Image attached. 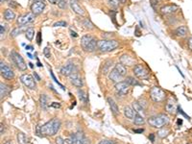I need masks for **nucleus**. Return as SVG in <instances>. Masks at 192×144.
<instances>
[{"instance_id": "obj_11", "label": "nucleus", "mask_w": 192, "mask_h": 144, "mask_svg": "<svg viewBox=\"0 0 192 144\" xmlns=\"http://www.w3.org/2000/svg\"><path fill=\"white\" fill-rule=\"evenodd\" d=\"M35 15H34L33 13H28V14L19 16V18L16 19L17 24L20 26H24V25L28 24V23L32 22L35 19Z\"/></svg>"}, {"instance_id": "obj_45", "label": "nucleus", "mask_w": 192, "mask_h": 144, "mask_svg": "<svg viewBox=\"0 0 192 144\" xmlns=\"http://www.w3.org/2000/svg\"><path fill=\"white\" fill-rule=\"evenodd\" d=\"M56 143L57 144H65V140H63V138L61 136H58L56 138Z\"/></svg>"}, {"instance_id": "obj_37", "label": "nucleus", "mask_w": 192, "mask_h": 144, "mask_svg": "<svg viewBox=\"0 0 192 144\" xmlns=\"http://www.w3.org/2000/svg\"><path fill=\"white\" fill-rule=\"evenodd\" d=\"M119 1L118 0H108V4L110 8H117L119 5Z\"/></svg>"}, {"instance_id": "obj_9", "label": "nucleus", "mask_w": 192, "mask_h": 144, "mask_svg": "<svg viewBox=\"0 0 192 144\" xmlns=\"http://www.w3.org/2000/svg\"><path fill=\"white\" fill-rule=\"evenodd\" d=\"M0 72H1V76L6 80H12L15 77V73L10 66H8L5 62L1 61L0 62Z\"/></svg>"}, {"instance_id": "obj_16", "label": "nucleus", "mask_w": 192, "mask_h": 144, "mask_svg": "<svg viewBox=\"0 0 192 144\" xmlns=\"http://www.w3.org/2000/svg\"><path fill=\"white\" fill-rule=\"evenodd\" d=\"M179 10V7L175 4H170V5H165L163 7L160 8V13L162 15H171L176 13Z\"/></svg>"}, {"instance_id": "obj_31", "label": "nucleus", "mask_w": 192, "mask_h": 144, "mask_svg": "<svg viewBox=\"0 0 192 144\" xmlns=\"http://www.w3.org/2000/svg\"><path fill=\"white\" fill-rule=\"evenodd\" d=\"M78 95H79L80 100L83 103L86 104V102H88V95H86V93L83 89H78Z\"/></svg>"}, {"instance_id": "obj_15", "label": "nucleus", "mask_w": 192, "mask_h": 144, "mask_svg": "<svg viewBox=\"0 0 192 144\" xmlns=\"http://www.w3.org/2000/svg\"><path fill=\"white\" fill-rule=\"evenodd\" d=\"M68 77H69V81H70V83L73 85L77 86V88H82V86H83V85H84L83 79L79 75V73L75 72V73L71 74L70 76H68Z\"/></svg>"}, {"instance_id": "obj_38", "label": "nucleus", "mask_w": 192, "mask_h": 144, "mask_svg": "<svg viewBox=\"0 0 192 144\" xmlns=\"http://www.w3.org/2000/svg\"><path fill=\"white\" fill-rule=\"evenodd\" d=\"M84 26H86V28H88V29H93L94 28V26L91 23V21L88 18L84 20Z\"/></svg>"}, {"instance_id": "obj_19", "label": "nucleus", "mask_w": 192, "mask_h": 144, "mask_svg": "<svg viewBox=\"0 0 192 144\" xmlns=\"http://www.w3.org/2000/svg\"><path fill=\"white\" fill-rule=\"evenodd\" d=\"M109 79L110 81H112V82H113V83L116 84V83L121 82L122 76H121V75L113 68V69H112V70H110V72L109 73Z\"/></svg>"}, {"instance_id": "obj_64", "label": "nucleus", "mask_w": 192, "mask_h": 144, "mask_svg": "<svg viewBox=\"0 0 192 144\" xmlns=\"http://www.w3.org/2000/svg\"><path fill=\"white\" fill-rule=\"evenodd\" d=\"M187 144H192V143H187Z\"/></svg>"}, {"instance_id": "obj_33", "label": "nucleus", "mask_w": 192, "mask_h": 144, "mask_svg": "<svg viewBox=\"0 0 192 144\" xmlns=\"http://www.w3.org/2000/svg\"><path fill=\"white\" fill-rule=\"evenodd\" d=\"M34 35H35V30L34 28H28L26 29L25 31V37L28 40H32L34 38Z\"/></svg>"}, {"instance_id": "obj_53", "label": "nucleus", "mask_w": 192, "mask_h": 144, "mask_svg": "<svg viewBox=\"0 0 192 144\" xmlns=\"http://www.w3.org/2000/svg\"><path fill=\"white\" fill-rule=\"evenodd\" d=\"M136 35L137 37H139V36H140V32H139L138 28H136Z\"/></svg>"}, {"instance_id": "obj_29", "label": "nucleus", "mask_w": 192, "mask_h": 144, "mask_svg": "<svg viewBox=\"0 0 192 144\" xmlns=\"http://www.w3.org/2000/svg\"><path fill=\"white\" fill-rule=\"evenodd\" d=\"M9 93V88L6 85H4L3 83L0 84V97H1V99H3V98L5 96H7Z\"/></svg>"}, {"instance_id": "obj_43", "label": "nucleus", "mask_w": 192, "mask_h": 144, "mask_svg": "<svg viewBox=\"0 0 192 144\" xmlns=\"http://www.w3.org/2000/svg\"><path fill=\"white\" fill-rule=\"evenodd\" d=\"M5 32H6V28H5V25L1 24V26H0V35H1V39L3 38V36L5 35Z\"/></svg>"}, {"instance_id": "obj_24", "label": "nucleus", "mask_w": 192, "mask_h": 144, "mask_svg": "<svg viewBox=\"0 0 192 144\" xmlns=\"http://www.w3.org/2000/svg\"><path fill=\"white\" fill-rule=\"evenodd\" d=\"M136 111L133 109H132L131 107H125L124 108V115L129 119H133L136 116Z\"/></svg>"}, {"instance_id": "obj_44", "label": "nucleus", "mask_w": 192, "mask_h": 144, "mask_svg": "<svg viewBox=\"0 0 192 144\" xmlns=\"http://www.w3.org/2000/svg\"><path fill=\"white\" fill-rule=\"evenodd\" d=\"M37 43L39 45H40V43H42V33L40 32H39L37 35Z\"/></svg>"}, {"instance_id": "obj_28", "label": "nucleus", "mask_w": 192, "mask_h": 144, "mask_svg": "<svg viewBox=\"0 0 192 144\" xmlns=\"http://www.w3.org/2000/svg\"><path fill=\"white\" fill-rule=\"evenodd\" d=\"M103 65H104V66H103L102 73L103 74H107L108 72H110V67H112V65H113V61L108 60V61L105 62Z\"/></svg>"}, {"instance_id": "obj_36", "label": "nucleus", "mask_w": 192, "mask_h": 144, "mask_svg": "<svg viewBox=\"0 0 192 144\" xmlns=\"http://www.w3.org/2000/svg\"><path fill=\"white\" fill-rule=\"evenodd\" d=\"M168 134H169V130L168 129H161L158 132V136L160 137V138H163L165 137Z\"/></svg>"}, {"instance_id": "obj_51", "label": "nucleus", "mask_w": 192, "mask_h": 144, "mask_svg": "<svg viewBox=\"0 0 192 144\" xmlns=\"http://www.w3.org/2000/svg\"><path fill=\"white\" fill-rule=\"evenodd\" d=\"M34 76H35V78L37 79V81H40V78H39V75H38L36 72H34Z\"/></svg>"}, {"instance_id": "obj_42", "label": "nucleus", "mask_w": 192, "mask_h": 144, "mask_svg": "<svg viewBox=\"0 0 192 144\" xmlns=\"http://www.w3.org/2000/svg\"><path fill=\"white\" fill-rule=\"evenodd\" d=\"M43 54H44V56L47 58H50V49L48 48V47H45L44 49H43Z\"/></svg>"}, {"instance_id": "obj_3", "label": "nucleus", "mask_w": 192, "mask_h": 144, "mask_svg": "<svg viewBox=\"0 0 192 144\" xmlns=\"http://www.w3.org/2000/svg\"><path fill=\"white\" fill-rule=\"evenodd\" d=\"M168 122H169V118H168V116L165 114H158V115H154V116H151L150 118H148L149 125L154 127V128H157V129L162 128L163 126L168 124Z\"/></svg>"}, {"instance_id": "obj_60", "label": "nucleus", "mask_w": 192, "mask_h": 144, "mask_svg": "<svg viewBox=\"0 0 192 144\" xmlns=\"http://www.w3.org/2000/svg\"><path fill=\"white\" fill-rule=\"evenodd\" d=\"M38 66H39V67L42 66V63H40L39 62H38Z\"/></svg>"}, {"instance_id": "obj_58", "label": "nucleus", "mask_w": 192, "mask_h": 144, "mask_svg": "<svg viewBox=\"0 0 192 144\" xmlns=\"http://www.w3.org/2000/svg\"><path fill=\"white\" fill-rule=\"evenodd\" d=\"M118 1H119L120 3H122V4H124V3H126L127 0H118Z\"/></svg>"}, {"instance_id": "obj_39", "label": "nucleus", "mask_w": 192, "mask_h": 144, "mask_svg": "<svg viewBox=\"0 0 192 144\" xmlns=\"http://www.w3.org/2000/svg\"><path fill=\"white\" fill-rule=\"evenodd\" d=\"M67 25V23L66 22V21H58V22H56V23H54L53 24V26L54 27H66Z\"/></svg>"}, {"instance_id": "obj_20", "label": "nucleus", "mask_w": 192, "mask_h": 144, "mask_svg": "<svg viewBox=\"0 0 192 144\" xmlns=\"http://www.w3.org/2000/svg\"><path fill=\"white\" fill-rule=\"evenodd\" d=\"M165 109H166V112L168 113H175L176 112V109H177V106H176V103L175 101H174L173 99H169L167 101L166 103V106H165Z\"/></svg>"}, {"instance_id": "obj_4", "label": "nucleus", "mask_w": 192, "mask_h": 144, "mask_svg": "<svg viewBox=\"0 0 192 144\" xmlns=\"http://www.w3.org/2000/svg\"><path fill=\"white\" fill-rule=\"evenodd\" d=\"M118 42L114 39H101L98 40V49L101 52H104V53H107V52H110L113 51L114 49H116L118 47Z\"/></svg>"}, {"instance_id": "obj_27", "label": "nucleus", "mask_w": 192, "mask_h": 144, "mask_svg": "<svg viewBox=\"0 0 192 144\" xmlns=\"http://www.w3.org/2000/svg\"><path fill=\"white\" fill-rule=\"evenodd\" d=\"M17 140H19V144H30V141H29V139L23 132H19L17 134Z\"/></svg>"}, {"instance_id": "obj_35", "label": "nucleus", "mask_w": 192, "mask_h": 144, "mask_svg": "<svg viewBox=\"0 0 192 144\" xmlns=\"http://www.w3.org/2000/svg\"><path fill=\"white\" fill-rule=\"evenodd\" d=\"M125 82L128 83L130 85H139V83L137 82V81L135 79V78H133V77H127L125 79Z\"/></svg>"}, {"instance_id": "obj_40", "label": "nucleus", "mask_w": 192, "mask_h": 144, "mask_svg": "<svg viewBox=\"0 0 192 144\" xmlns=\"http://www.w3.org/2000/svg\"><path fill=\"white\" fill-rule=\"evenodd\" d=\"M58 6L61 8V9H66V2L65 0H59L58 1Z\"/></svg>"}, {"instance_id": "obj_21", "label": "nucleus", "mask_w": 192, "mask_h": 144, "mask_svg": "<svg viewBox=\"0 0 192 144\" xmlns=\"http://www.w3.org/2000/svg\"><path fill=\"white\" fill-rule=\"evenodd\" d=\"M113 68L121 75L122 77L126 76V74H127V72H128L127 67L123 65V63H121V62H117V63H116Z\"/></svg>"}, {"instance_id": "obj_57", "label": "nucleus", "mask_w": 192, "mask_h": 144, "mask_svg": "<svg viewBox=\"0 0 192 144\" xmlns=\"http://www.w3.org/2000/svg\"><path fill=\"white\" fill-rule=\"evenodd\" d=\"M183 124V120L182 119H178V125H182Z\"/></svg>"}, {"instance_id": "obj_61", "label": "nucleus", "mask_w": 192, "mask_h": 144, "mask_svg": "<svg viewBox=\"0 0 192 144\" xmlns=\"http://www.w3.org/2000/svg\"><path fill=\"white\" fill-rule=\"evenodd\" d=\"M4 144H13V143H12L11 141H7V142H6V143H4Z\"/></svg>"}, {"instance_id": "obj_59", "label": "nucleus", "mask_w": 192, "mask_h": 144, "mask_svg": "<svg viewBox=\"0 0 192 144\" xmlns=\"http://www.w3.org/2000/svg\"><path fill=\"white\" fill-rule=\"evenodd\" d=\"M27 55H28L29 58H30V59H33V57H32V55H31L30 53H27Z\"/></svg>"}, {"instance_id": "obj_63", "label": "nucleus", "mask_w": 192, "mask_h": 144, "mask_svg": "<svg viewBox=\"0 0 192 144\" xmlns=\"http://www.w3.org/2000/svg\"><path fill=\"white\" fill-rule=\"evenodd\" d=\"M32 1H39V0H32Z\"/></svg>"}, {"instance_id": "obj_5", "label": "nucleus", "mask_w": 192, "mask_h": 144, "mask_svg": "<svg viewBox=\"0 0 192 144\" xmlns=\"http://www.w3.org/2000/svg\"><path fill=\"white\" fill-rule=\"evenodd\" d=\"M66 142L68 144H89V140L81 132L71 134L66 139Z\"/></svg>"}, {"instance_id": "obj_62", "label": "nucleus", "mask_w": 192, "mask_h": 144, "mask_svg": "<svg viewBox=\"0 0 192 144\" xmlns=\"http://www.w3.org/2000/svg\"><path fill=\"white\" fill-rule=\"evenodd\" d=\"M0 2H1V3H3V2H4V0H0Z\"/></svg>"}, {"instance_id": "obj_30", "label": "nucleus", "mask_w": 192, "mask_h": 144, "mask_svg": "<svg viewBox=\"0 0 192 144\" xmlns=\"http://www.w3.org/2000/svg\"><path fill=\"white\" fill-rule=\"evenodd\" d=\"M133 123L136 124V125H143L145 123V119L144 117L142 116L141 114H139V113H136V116L135 118L133 119Z\"/></svg>"}, {"instance_id": "obj_26", "label": "nucleus", "mask_w": 192, "mask_h": 144, "mask_svg": "<svg viewBox=\"0 0 192 144\" xmlns=\"http://www.w3.org/2000/svg\"><path fill=\"white\" fill-rule=\"evenodd\" d=\"M48 101L49 98L46 96L45 94H42L39 98V103H40V107H42L43 109H46L48 107Z\"/></svg>"}, {"instance_id": "obj_7", "label": "nucleus", "mask_w": 192, "mask_h": 144, "mask_svg": "<svg viewBox=\"0 0 192 144\" xmlns=\"http://www.w3.org/2000/svg\"><path fill=\"white\" fill-rule=\"evenodd\" d=\"M150 96L154 102L160 103L165 99L166 94L160 88H159V86H153V88L150 89Z\"/></svg>"}, {"instance_id": "obj_32", "label": "nucleus", "mask_w": 192, "mask_h": 144, "mask_svg": "<svg viewBox=\"0 0 192 144\" xmlns=\"http://www.w3.org/2000/svg\"><path fill=\"white\" fill-rule=\"evenodd\" d=\"M133 109H135L136 113H143L144 112V109L139 105L138 102H133Z\"/></svg>"}, {"instance_id": "obj_52", "label": "nucleus", "mask_w": 192, "mask_h": 144, "mask_svg": "<svg viewBox=\"0 0 192 144\" xmlns=\"http://www.w3.org/2000/svg\"><path fill=\"white\" fill-rule=\"evenodd\" d=\"M48 1L51 4H58V1H59V0H48Z\"/></svg>"}, {"instance_id": "obj_54", "label": "nucleus", "mask_w": 192, "mask_h": 144, "mask_svg": "<svg viewBox=\"0 0 192 144\" xmlns=\"http://www.w3.org/2000/svg\"><path fill=\"white\" fill-rule=\"evenodd\" d=\"M71 36L74 37V38H77V37H78V35H77L76 33H75V32H72V31H71Z\"/></svg>"}, {"instance_id": "obj_12", "label": "nucleus", "mask_w": 192, "mask_h": 144, "mask_svg": "<svg viewBox=\"0 0 192 144\" xmlns=\"http://www.w3.org/2000/svg\"><path fill=\"white\" fill-rule=\"evenodd\" d=\"M45 8V2L43 0H39V1H34L31 5V11L34 15H39L42 13V11Z\"/></svg>"}, {"instance_id": "obj_49", "label": "nucleus", "mask_w": 192, "mask_h": 144, "mask_svg": "<svg viewBox=\"0 0 192 144\" xmlns=\"http://www.w3.org/2000/svg\"><path fill=\"white\" fill-rule=\"evenodd\" d=\"M143 129H138V130H133V132H136V134H141V132H143Z\"/></svg>"}, {"instance_id": "obj_55", "label": "nucleus", "mask_w": 192, "mask_h": 144, "mask_svg": "<svg viewBox=\"0 0 192 144\" xmlns=\"http://www.w3.org/2000/svg\"><path fill=\"white\" fill-rule=\"evenodd\" d=\"M149 138H150V139H151V141H152V142H154V141H155V138H154V135H151V136H149Z\"/></svg>"}, {"instance_id": "obj_25", "label": "nucleus", "mask_w": 192, "mask_h": 144, "mask_svg": "<svg viewBox=\"0 0 192 144\" xmlns=\"http://www.w3.org/2000/svg\"><path fill=\"white\" fill-rule=\"evenodd\" d=\"M4 18L7 21H12L15 18V14L11 9H8L4 12Z\"/></svg>"}, {"instance_id": "obj_56", "label": "nucleus", "mask_w": 192, "mask_h": 144, "mask_svg": "<svg viewBox=\"0 0 192 144\" xmlns=\"http://www.w3.org/2000/svg\"><path fill=\"white\" fill-rule=\"evenodd\" d=\"M4 125L3 124H1V135H3L4 134Z\"/></svg>"}, {"instance_id": "obj_50", "label": "nucleus", "mask_w": 192, "mask_h": 144, "mask_svg": "<svg viewBox=\"0 0 192 144\" xmlns=\"http://www.w3.org/2000/svg\"><path fill=\"white\" fill-rule=\"evenodd\" d=\"M25 49H26V50H29V51H32V50H33V46H31V45H27L26 47H25Z\"/></svg>"}, {"instance_id": "obj_46", "label": "nucleus", "mask_w": 192, "mask_h": 144, "mask_svg": "<svg viewBox=\"0 0 192 144\" xmlns=\"http://www.w3.org/2000/svg\"><path fill=\"white\" fill-rule=\"evenodd\" d=\"M51 107H53V108H61V104L57 103V102H54V103L51 104Z\"/></svg>"}, {"instance_id": "obj_34", "label": "nucleus", "mask_w": 192, "mask_h": 144, "mask_svg": "<svg viewBox=\"0 0 192 144\" xmlns=\"http://www.w3.org/2000/svg\"><path fill=\"white\" fill-rule=\"evenodd\" d=\"M23 30H24V28H23V26H21L20 28H19V27H17V28L14 29V30L11 32V37L15 38V37H16V36H19V35H20V33H21Z\"/></svg>"}, {"instance_id": "obj_47", "label": "nucleus", "mask_w": 192, "mask_h": 144, "mask_svg": "<svg viewBox=\"0 0 192 144\" xmlns=\"http://www.w3.org/2000/svg\"><path fill=\"white\" fill-rule=\"evenodd\" d=\"M188 47H189V49L192 51V37L191 38H189V39H188Z\"/></svg>"}, {"instance_id": "obj_23", "label": "nucleus", "mask_w": 192, "mask_h": 144, "mask_svg": "<svg viewBox=\"0 0 192 144\" xmlns=\"http://www.w3.org/2000/svg\"><path fill=\"white\" fill-rule=\"evenodd\" d=\"M107 100H108V103H109V105L110 109H112V112L114 115H117L119 113V109H118V106L116 105V103L114 102V100L112 99L110 97H109Z\"/></svg>"}, {"instance_id": "obj_14", "label": "nucleus", "mask_w": 192, "mask_h": 144, "mask_svg": "<svg viewBox=\"0 0 192 144\" xmlns=\"http://www.w3.org/2000/svg\"><path fill=\"white\" fill-rule=\"evenodd\" d=\"M115 89L118 93L126 95L130 91V85L126 83L125 81H121V82L115 84Z\"/></svg>"}, {"instance_id": "obj_41", "label": "nucleus", "mask_w": 192, "mask_h": 144, "mask_svg": "<svg viewBox=\"0 0 192 144\" xmlns=\"http://www.w3.org/2000/svg\"><path fill=\"white\" fill-rule=\"evenodd\" d=\"M99 144H116V142L113 140H110V139H103L100 141Z\"/></svg>"}, {"instance_id": "obj_48", "label": "nucleus", "mask_w": 192, "mask_h": 144, "mask_svg": "<svg viewBox=\"0 0 192 144\" xmlns=\"http://www.w3.org/2000/svg\"><path fill=\"white\" fill-rule=\"evenodd\" d=\"M179 111H180V112H181V113L184 115V116H185V117H187V119H190V117H189V116H187V114H185V113L184 112V111H183V109H182L181 108H179Z\"/></svg>"}, {"instance_id": "obj_2", "label": "nucleus", "mask_w": 192, "mask_h": 144, "mask_svg": "<svg viewBox=\"0 0 192 144\" xmlns=\"http://www.w3.org/2000/svg\"><path fill=\"white\" fill-rule=\"evenodd\" d=\"M98 42L94 37L90 36V35H85L81 39V46L86 52H94L97 48Z\"/></svg>"}, {"instance_id": "obj_6", "label": "nucleus", "mask_w": 192, "mask_h": 144, "mask_svg": "<svg viewBox=\"0 0 192 144\" xmlns=\"http://www.w3.org/2000/svg\"><path fill=\"white\" fill-rule=\"evenodd\" d=\"M11 59L14 62L15 66L19 68V70L24 71L27 69V65L25 63V62H24V60H23V58L21 57V55L17 53V52H15V51L11 52Z\"/></svg>"}, {"instance_id": "obj_17", "label": "nucleus", "mask_w": 192, "mask_h": 144, "mask_svg": "<svg viewBox=\"0 0 192 144\" xmlns=\"http://www.w3.org/2000/svg\"><path fill=\"white\" fill-rule=\"evenodd\" d=\"M69 5H70L72 11L75 14H77L79 15H85L84 9L81 7V5H79L77 0H69Z\"/></svg>"}, {"instance_id": "obj_18", "label": "nucleus", "mask_w": 192, "mask_h": 144, "mask_svg": "<svg viewBox=\"0 0 192 144\" xmlns=\"http://www.w3.org/2000/svg\"><path fill=\"white\" fill-rule=\"evenodd\" d=\"M120 62L123 63L125 66H132L135 65V59L129 55L124 54L120 57Z\"/></svg>"}, {"instance_id": "obj_10", "label": "nucleus", "mask_w": 192, "mask_h": 144, "mask_svg": "<svg viewBox=\"0 0 192 144\" xmlns=\"http://www.w3.org/2000/svg\"><path fill=\"white\" fill-rule=\"evenodd\" d=\"M20 81L21 83L27 86L30 89H37V84L35 82L34 78L31 76L30 74H23L20 76Z\"/></svg>"}, {"instance_id": "obj_1", "label": "nucleus", "mask_w": 192, "mask_h": 144, "mask_svg": "<svg viewBox=\"0 0 192 144\" xmlns=\"http://www.w3.org/2000/svg\"><path fill=\"white\" fill-rule=\"evenodd\" d=\"M60 128L61 121L58 118H53L43 124L42 127H38V132L39 134H42V136H52L59 132Z\"/></svg>"}, {"instance_id": "obj_13", "label": "nucleus", "mask_w": 192, "mask_h": 144, "mask_svg": "<svg viewBox=\"0 0 192 144\" xmlns=\"http://www.w3.org/2000/svg\"><path fill=\"white\" fill-rule=\"evenodd\" d=\"M76 70H77V69H76V66H75L74 63L69 62V63H67V65H63L61 68V74L62 75V76L68 77V76H70L71 74L76 72Z\"/></svg>"}, {"instance_id": "obj_22", "label": "nucleus", "mask_w": 192, "mask_h": 144, "mask_svg": "<svg viewBox=\"0 0 192 144\" xmlns=\"http://www.w3.org/2000/svg\"><path fill=\"white\" fill-rule=\"evenodd\" d=\"M188 33V29L187 26H184V25H182V26H179L176 30H175V34H176V36L178 37H181V38H184L187 35Z\"/></svg>"}, {"instance_id": "obj_8", "label": "nucleus", "mask_w": 192, "mask_h": 144, "mask_svg": "<svg viewBox=\"0 0 192 144\" xmlns=\"http://www.w3.org/2000/svg\"><path fill=\"white\" fill-rule=\"evenodd\" d=\"M133 74H135L136 77H137L138 79H141V80L147 79L149 77L148 69L142 65H135V67H133Z\"/></svg>"}]
</instances>
